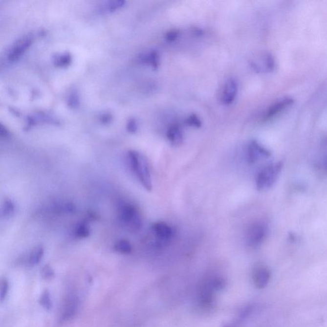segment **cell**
Listing matches in <instances>:
<instances>
[{"label":"cell","instance_id":"6da1fadb","mask_svg":"<svg viewBox=\"0 0 327 327\" xmlns=\"http://www.w3.org/2000/svg\"><path fill=\"white\" fill-rule=\"evenodd\" d=\"M129 166L142 186L148 191L152 190V181L149 161L142 153L135 151L128 153Z\"/></svg>","mask_w":327,"mask_h":327},{"label":"cell","instance_id":"7a4b0ae2","mask_svg":"<svg viewBox=\"0 0 327 327\" xmlns=\"http://www.w3.org/2000/svg\"><path fill=\"white\" fill-rule=\"evenodd\" d=\"M120 222L126 228L132 231H137L142 226V218L137 208L129 203H124L119 208Z\"/></svg>","mask_w":327,"mask_h":327},{"label":"cell","instance_id":"3957f363","mask_svg":"<svg viewBox=\"0 0 327 327\" xmlns=\"http://www.w3.org/2000/svg\"><path fill=\"white\" fill-rule=\"evenodd\" d=\"M282 163L270 164L260 171L256 179V188L258 191H264L271 187L276 182L280 174Z\"/></svg>","mask_w":327,"mask_h":327},{"label":"cell","instance_id":"277c9868","mask_svg":"<svg viewBox=\"0 0 327 327\" xmlns=\"http://www.w3.org/2000/svg\"><path fill=\"white\" fill-rule=\"evenodd\" d=\"M268 234V227L263 222L256 221L248 228L245 240L248 246L257 247L265 240Z\"/></svg>","mask_w":327,"mask_h":327},{"label":"cell","instance_id":"5b68a950","mask_svg":"<svg viewBox=\"0 0 327 327\" xmlns=\"http://www.w3.org/2000/svg\"><path fill=\"white\" fill-rule=\"evenodd\" d=\"M33 37L32 34L26 35L21 37L10 46L7 53V59L10 62H15L20 59L32 45Z\"/></svg>","mask_w":327,"mask_h":327},{"label":"cell","instance_id":"8992f818","mask_svg":"<svg viewBox=\"0 0 327 327\" xmlns=\"http://www.w3.org/2000/svg\"><path fill=\"white\" fill-rule=\"evenodd\" d=\"M252 67L258 72H270L275 68V60L271 54L262 53L251 62Z\"/></svg>","mask_w":327,"mask_h":327},{"label":"cell","instance_id":"52a82bcc","mask_svg":"<svg viewBox=\"0 0 327 327\" xmlns=\"http://www.w3.org/2000/svg\"><path fill=\"white\" fill-rule=\"evenodd\" d=\"M238 92V85L234 79H229L224 83L220 93V101L224 105H230L235 101Z\"/></svg>","mask_w":327,"mask_h":327},{"label":"cell","instance_id":"ba28073f","mask_svg":"<svg viewBox=\"0 0 327 327\" xmlns=\"http://www.w3.org/2000/svg\"><path fill=\"white\" fill-rule=\"evenodd\" d=\"M270 156V152L256 141H252L248 145L247 157L249 163H255L260 159L268 158Z\"/></svg>","mask_w":327,"mask_h":327},{"label":"cell","instance_id":"9c48e42d","mask_svg":"<svg viewBox=\"0 0 327 327\" xmlns=\"http://www.w3.org/2000/svg\"><path fill=\"white\" fill-rule=\"evenodd\" d=\"M152 231L157 241L161 243L168 242L174 234V229L163 222H155L152 225Z\"/></svg>","mask_w":327,"mask_h":327},{"label":"cell","instance_id":"30bf717a","mask_svg":"<svg viewBox=\"0 0 327 327\" xmlns=\"http://www.w3.org/2000/svg\"><path fill=\"white\" fill-rule=\"evenodd\" d=\"M271 277L270 270L263 264H258L254 268L253 279L255 286L258 288H263L269 283Z\"/></svg>","mask_w":327,"mask_h":327},{"label":"cell","instance_id":"8fae6325","mask_svg":"<svg viewBox=\"0 0 327 327\" xmlns=\"http://www.w3.org/2000/svg\"><path fill=\"white\" fill-rule=\"evenodd\" d=\"M293 103L294 101L290 97H284L278 100L268 108L267 111L264 114V119L265 120L271 119L277 114L281 113L287 108L290 107Z\"/></svg>","mask_w":327,"mask_h":327},{"label":"cell","instance_id":"7c38bea8","mask_svg":"<svg viewBox=\"0 0 327 327\" xmlns=\"http://www.w3.org/2000/svg\"><path fill=\"white\" fill-rule=\"evenodd\" d=\"M166 136L170 143L174 146L180 145L184 140L182 129L178 125H174L170 127L166 133Z\"/></svg>","mask_w":327,"mask_h":327},{"label":"cell","instance_id":"4fadbf2b","mask_svg":"<svg viewBox=\"0 0 327 327\" xmlns=\"http://www.w3.org/2000/svg\"><path fill=\"white\" fill-rule=\"evenodd\" d=\"M125 4H126V1L123 0L104 1L98 6L97 11L101 14L111 13L124 7Z\"/></svg>","mask_w":327,"mask_h":327},{"label":"cell","instance_id":"5bb4252c","mask_svg":"<svg viewBox=\"0 0 327 327\" xmlns=\"http://www.w3.org/2000/svg\"><path fill=\"white\" fill-rule=\"evenodd\" d=\"M141 62L148 65L153 68L154 69H157L160 65V55L157 51H151L148 53H144L139 57Z\"/></svg>","mask_w":327,"mask_h":327},{"label":"cell","instance_id":"9a60e30c","mask_svg":"<svg viewBox=\"0 0 327 327\" xmlns=\"http://www.w3.org/2000/svg\"><path fill=\"white\" fill-rule=\"evenodd\" d=\"M16 212V205L11 199H5L2 204L1 216L3 218H9L14 215Z\"/></svg>","mask_w":327,"mask_h":327},{"label":"cell","instance_id":"2e32d148","mask_svg":"<svg viewBox=\"0 0 327 327\" xmlns=\"http://www.w3.org/2000/svg\"><path fill=\"white\" fill-rule=\"evenodd\" d=\"M44 255V250L42 246H38L35 248L31 252L30 256L28 258V264L30 266H35L40 263L43 259Z\"/></svg>","mask_w":327,"mask_h":327},{"label":"cell","instance_id":"e0dca14e","mask_svg":"<svg viewBox=\"0 0 327 327\" xmlns=\"http://www.w3.org/2000/svg\"><path fill=\"white\" fill-rule=\"evenodd\" d=\"M114 249L117 253L123 254V255H129L132 253V246L127 240H120L114 244Z\"/></svg>","mask_w":327,"mask_h":327},{"label":"cell","instance_id":"ac0fdd59","mask_svg":"<svg viewBox=\"0 0 327 327\" xmlns=\"http://www.w3.org/2000/svg\"><path fill=\"white\" fill-rule=\"evenodd\" d=\"M90 228L86 222L79 224L75 230V235L78 239H86L90 235Z\"/></svg>","mask_w":327,"mask_h":327},{"label":"cell","instance_id":"d6986e66","mask_svg":"<svg viewBox=\"0 0 327 327\" xmlns=\"http://www.w3.org/2000/svg\"><path fill=\"white\" fill-rule=\"evenodd\" d=\"M54 62L56 66H60V67L68 66L71 62V55L68 53L60 54L55 56Z\"/></svg>","mask_w":327,"mask_h":327},{"label":"cell","instance_id":"ffe728a7","mask_svg":"<svg viewBox=\"0 0 327 327\" xmlns=\"http://www.w3.org/2000/svg\"><path fill=\"white\" fill-rule=\"evenodd\" d=\"M39 303L45 309L50 310L53 307V302H52L51 295L48 291H44L39 299Z\"/></svg>","mask_w":327,"mask_h":327},{"label":"cell","instance_id":"44dd1931","mask_svg":"<svg viewBox=\"0 0 327 327\" xmlns=\"http://www.w3.org/2000/svg\"><path fill=\"white\" fill-rule=\"evenodd\" d=\"M41 276L45 280H51L55 277V272L51 266L46 264L42 268Z\"/></svg>","mask_w":327,"mask_h":327},{"label":"cell","instance_id":"7402d4cb","mask_svg":"<svg viewBox=\"0 0 327 327\" xmlns=\"http://www.w3.org/2000/svg\"><path fill=\"white\" fill-rule=\"evenodd\" d=\"M8 289H9V283L7 279H2L1 281V288H0V299L3 302L5 299L8 294Z\"/></svg>","mask_w":327,"mask_h":327},{"label":"cell","instance_id":"603a6c76","mask_svg":"<svg viewBox=\"0 0 327 327\" xmlns=\"http://www.w3.org/2000/svg\"><path fill=\"white\" fill-rule=\"evenodd\" d=\"M186 124L189 126L194 127V128H199L201 126V121L200 118L196 114H193L189 116L186 119Z\"/></svg>","mask_w":327,"mask_h":327},{"label":"cell","instance_id":"cb8c5ba5","mask_svg":"<svg viewBox=\"0 0 327 327\" xmlns=\"http://www.w3.org/2000/svg\"><path fill=\"white\" fill-rule=\"evenodd\" d=\"M179 34H180V32L178 30H171L170 32L166 33V39L169 42H174L178 38Z\"/></svg>","mask_w":327,"mask_h":327},{"label":"cell","instance_id":"d4e9b609","mask_svg":"<svg viewBox=\"0 0 327 327\" xmlns=\"http://www.w3.org/2000/svg\"><path fill=\"white\" fill-rule=\"evenodd\" d=\"M128 130L129 132L135 133L137 130V124L136 120H129L128 124Z\"/></svg>","mask_w":327,"mask_h":327},{"label":"cell","instance_id":"484cf974","mask_svg":"<svg viewBox=\"0 0 327 327\" xmlns=\"http://www.w3.org/2000/svg\"><path fill=\"white\" fill-rule=\"evenodd\" d=\"M0 136L1 137H7L9 136V132L2 124H1V127H0Z\"/></svg>","mask_w":327,"mask_h":327},{"label":"cell","instance_id":"4316f807","mask_svg":"<svg viewBox=\"0 0 327 327\" xmlns=\"http://www.w3.org/2000/svg\"><path fill=\"white\" fill-rule=\"evenodd\" d=\"M325 168H326V170L327 171V157H326V160H325Z\"/></svg>","mask_w":327,"mask_h":327}]
</instances>
